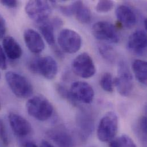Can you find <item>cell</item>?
<instances>
[{
	"instance_id": "obj_36",
	"label": "cell",
	"mask_w": 147,
	"mask_h": 147,
	"mask_svg": "<svg viewBox=\"0 0 147 147\" xmlns=\"http://www.w3.org/2000/svg\"><path fill=\"white\" fill-rule=\"evenodd\" d=\"M0 109H1V103H0Z\"/></svg>"
},
{
	"instance_id": "obj_7",
	"label": "cell",
	"mask_w": 147,
	"mask_h": 147,
	"mask_svg": "<svg viewBox=\"0 0 147 147\" xmlns=\"http://www.w3.org/2000/svg\"><path fill=\"white\" fill-rule=\"evenodd\" d=\"M57 41L63 51L73 54L77 52L82 45L81 36L76 31L70 29H64L59 34Z\"/></svg>"
},
{
	"instance_id": "obj_3",
	"label": "cell",
	"mask_w": 147,
	"mask_h": 147,
	"mask_svg": "<svg viewBox=\"0 0 147 147\" xmlns=\"http://www.w3.org/2000/svg\"><path fill=\"white\" fill-rule=\"evenodd\" d=\"M119 129V119L114 112L107 113L100 120L97 130L98 140L102 142H109L115 139Z\"/></svg>"
},
{
	"instance_id": "obj_38",
	"label": "cell",
	"mask_w": 147,
	"mask_h": 147,
	"mask_svg": "<svg viewBox=\"0 0 147 147\" xmlns=\"http://www.w3.org/2000/svg\"><path fill=\"white\" fill-rule=\"evenodd\" d=\"M0 78H1V75H0Z\"/></svg>"
},
{
	"instance_id": "obj_26",
	"label": "cell",
	"mask_w": 147,
	"mask_h": 147,
	"mask_svg": "<svg viewBox=\"0 0 147 147\" xmlns=\"http://www.w3.org/2000/svg\"><path fill=\"white\" fill-rule=\"evenodd\" d=\"M0 141L3 147H7L9 144L8 132L3 120L0 119Z\"/></svg>"
},
{
	"instance_id": "obj_28",
	"label": "cell",
	"mask_w": 147,
	"mask_h": 147,
	"mask_svg": "<svg viewBox=\"0 0 147 147\" xmlns=\"http://www.w3.org/2000/svg\"><path fill=\"white\" fill-rule=\"evenodd\" d=\"M0 68L2 70L7 69L6 56L3 49V48L0 45Z\"/></svg>"
},
{
	"instance_id": "obj_20",
	"label": "cell",
	"mask_w": 147,
	"mask_h": 147,
	"mask_svg": "<svg viewBox=\"0 0 147 147\" xmlns=\"http://www.w3.org/2000/svg\"><path fill=\"white\" fill-rule=\"evenodd\" d=\"M132 69L138 81L144 85H147V62L142 60H135L132 63Z\"/></svg>"
},
{
	"instance_id": "obj_34",
	"label": "cell",
	"mask_w": 147,
	"mask_h": 147,
	"mask_svg": "<svg viewBox=\"0 0 147 147\" xmlns=\"http://www.w3.org/2000/svg\"><path fill=\"white\" fill-rule=\"evenodd\" d=\"M40 147H55L52 144H51L50 143H49L47 141L45 140H43L41 143V146Z\"/></svg>"
},
{
	"instance_id": "obj_11",
	"label": "cell",
	"mask_w": 147,
	"mask_h": 147,
	"mask_svg": "<svg viewBox=\"0 0 147 147\" xmlns=\"http://www.w3.org/2000/svg\"><path fill=\"white\" fill-rule=\"evenodd\" d=\"M8 119L13 132L18 137H26L32 132V127L30 123L21 115L10 112Z\"/></svg>"
},
{
	"instance_id": "obj_17",
	"label": "cell",
	"mask_w": 147,
	"mask_h": 147,
	"mask_svg": "<svg viewBox=\"0 0 147 147\" xmlns=\"http://www.w3.org/2000/svg\"><path fill=\"white\" fill-rule=\"evenodd\" d=\"M2 46L6 56L11 60H17L22 55V49L20 45L11 36L3 38Z\"/></svg>"
},
{
	"instance_id": "obj_16",
	"label": "cell",
	"mask_w": 147,
	"mask_h": 147,
	"mask_svg": "<svg viewBox=\"0 0 147 147\" xmlns=\"http://www.w3.org/2000/svg\"><path fill=\"white\" fill-rule=\"evenodd\" d=\"M116 15L120 24L126 28H131L136 23L135 13L131 7L127 5L119 6L116 10Z\"/></svg>"
},
{
	"instance_id": "obj_4",
	"label": "cell",
	"mask_w": 147,
	"mask_h": 147,
	"mask_svg": "<svg viewBox=\"0 0 147 147\" xmlns=\"http://www.w3.org/2000/svg\"><path fill=\"white\" fill-rule=\"evenodd\" d=\"M28 68L33 74H38L48 80L53 79L58 72V65L51 56L37 57L32 60Z\"/></svg>"
},
{
	"instance_id": "obj_29",
	"label": "cell",
	"mask_w": 147,
	"mask_h": 147,
	"mask_svg": "<svg viewBox=\"0 0 147 147\" xmlns=\"http://www.w3.org/2000/svg\"><path fill=\"white\" fill-rule=\"evenodd\" d=\"M0 3L4 6L10 9H14L18 6V2L15 0H1Z\"/></svg>"
},
{
	"instance_id": "obj_12",
	"label": "cell",
	"mask_w": 147,
	"mask_h": 147,
	"mask_svg": "<svg viewBox=\"0 0 147 147\" xmlns=\"http://www.w3.org/2000/svg\"><path fill=\"white\" fill-rule=\"evenodd\" d=\"M147 46V34L143 30H137L129 36L127 47L132 53L143 55L146 51Z\"/></svg>"
},
{
	"instance_id": "obj_22",
	"label": "cell",
	"mask_w": 147,
	"mask_h": 147,
	"mask_svg": "<svg viewBox=\"0 0 147 147\" xmlns=\"http://www.w3.org/2000/svg\"><path fill=\"white\" fill-rule=\"evenodd\" d=\"M100 84L103 90L108 92H113L114 90V79L110 73L103 74L100 78Z\"/></svg>"
},
{
	"instance_id": "obj_23",
	"label": "cell",
	"mask_w": 147,
	"mask_h": 147,
	"mask_svg": "<svg viewBox=\"0 0 147 147\" xmlns=\"http://www.w3.org/2000/svg\"><path fill=\"white\" fill-rule=\"evenodd\" d=\"M115 3L112 1H99L96 6V10L100 13H105L111 11L114 7Z\"/></svg>"
},
{
	"instance_id": "obj_37",
	"label": "cell",
	"mask_w": 147,
	"mask_h": 147,
	"mask_svg": "<svg viewBox=\"0 0 147 147\" xmlns=\"http://www.w3.org/2000/svg\"><path fill=\"white\" fill-rule=\"evenodd\" d=\"M0 147H2V146H0Z\"/></svg>"
},
{
	"instance_id": "obj_1",
	"label": "cell",
	"mask_w": 147,
	"mask_h": 147,
	"mask_svg": "<svg viewBox=\"0 0 147 147\" xmlns=\"http://www.w3.org/2000/svg\"><path fill=\"white\" fill-rule=\"evenodd\" d=\"M26 109L30 116L40 121L49 119L54 112L51 102L42 96H36L29 98L26 104Z\"/></svg>"
},
{
	"instance_id": "obj_5",
	"label": "cell",
	"mask_w": 147,
	"mask_h": 147,
	"mask_svg": "<svg viewBox=\"0 0 147 147\" xmlns=\"http://www.w3.org/2000/svg\"><path fill=\"white\" fill-rule=\"evenodd\" d=\"M25 10L29 17L39 24L48 20L52 12L51 3L47 1H30L26 3Z\"/></svg>"
},
{
	"instance_id": "obj_31",
	"label": "cell",
	"mask_w": 147,
	"mask_h": 147,
	"mask_svg": "<svg viewBox=\"0 0 147 147\" xmlns=\"http://www.w3.org/2000/svg\"><path fill=\"white\" fill-rule=\"evenodd\" d=\"M51 22L52 23L53 26L55 28H59V27H60L61 26H62L63 25V21L59 18H57V17H56V18H54L52 21H51Z\"/></svg>"
},
{
	"instance_id": "obj_18",
	"label": "cell",
	"mask_w": 147,
	"mask_h": 147,
	"mask_svg": "<svg viewBox=\"0 0 147 147\" xmlns=\"http://www.w3.org/2000/svg\"><path fill=\"white\" fill-rule=\"evenodd\" d=\"M74 14L76 20L82 24L90 23L92 20V13L89 8L83 2L77 1L72 3Z\"/></svg>"
},
{
	"instance_id": "obj_25",
	"label": "cell",
	"mask_w": 147,
	"mask_h": 147,
	"mask_svg": "<svg viewBox=\"0 0 147 147\" xmlns=\"http://www.w3.org/2000/svg\"><path fill=\"white\" fill-rule=\"evenodd\" d=\"M138 132L141 136L142 139L146 143L147 140V121L146 116H144L140 117L138 123Z\"/></svg>"
},
{
	"instance_id": "obj_6",
	"label": "cell",
	"mask_w": 147,
	"mask_h": 147,
	"mask_svg": "<svg viewBox=\"0 0 147 147\" xmlns=\"http://www.w3.org/2000/svg\"><path fill=\"white\" fill-rule=\"evenodd\" d=\"M114 85L119 93L123 97L129 96L132 92L133 76L124 61H121L119 64L118 76L114 79Z\"/></svg>"
},
{
	"instance_id": "obj_21",
	"label": "cell",
	"mask_w": 147,
	"mask_h": 147,
	"mask_svg": "<svg viewBox=\"0 0 147 147\" xmlns=\"http://www.w3.org/2000/svg\"><path fill=\"white\" fill-rule=\"evenodd\" d=\"M98 51L100 55L106 61L110 63H113L116 59V53L115 49L107 44H100Z\"/></svg>"
},
{
	"instance_id": "obj_8",
	"label": "cell",
	"mask_w": 147,
	"mask_h": 147,
	"mask_svg": "<svg viewBox=\"0 0 147 147\" xmlns=\"http://www.w3.org/2000/svg\"><path fill=\"white\" fill-rule=\"evenodd\" d=\"M72 69L77 76L83 78H90L96 72L92 58L85 52L80 54L74 59L72 63Z\"/></svg>"
},
{
	"instance_id": "obj_24",
	"label": "cell",
	"mask_w": 147,
	"mask_h": 147,
	"mask_svg": "<svg viewBox=\"0 0 147 147\" xmlns=\"http://www.w3.org/2000/svg\"><path fill=\"white\" fill-rule=\"evenodd\" d=\"M56 89L57 93H59V96H61V97L67 100L68 101H69L70 103H71L74 105H76L77 102L72 97L70 91L68 89H67L65 86H64L61 84H57L56 85Z\"/></svg>"
},
{
	"instance_id": "obj_9",
	"label": "cell",
	"mask_w": 147,
	"mask_h": 147,
	"mask_svg": "<svg viewBox=\"0 0 147 147\" xmlns=\"http://www.w3.org/2000/svg\"><path fill=\"white\" fill-rule=\"evenodd\" d=\"M93 36L97 40L112 43H117L120 36L115 26L107 21H99L95 23L92 28Z\"/></svg>"
},
{
	"instance_id": "obj_19",
	"label": "cell",
	"mask_w": 147,
	"mask_h": 147,
	"mask_svg": "<svg viewBox=\"0 0 147 147\" xmlns=\"http://www.w3.org/2000/svg\"><path fill=\"white\" fill-rule=\"evenodd\" d=\"M39 30L46 40L47 42L51 46L54 47L55 45V27L51 21L47 20L41 24H39Z\"/></svg>"
},
{
	"instance_id": "obj_10",
	"label": "cell",
	"mask_w": 147,
	"mask_h": 147,
	"mask_svg": "<svg viewBox=\"0 0 147 147\" xmlns=\"http://www.w3.org/2000/svg\"><path fill=\"white\" fill-rule=\"evenodd\" d=\"M69 91L76 102L88 104L92 103L94 99V92L92 86L85 81L74 82L71 85Z\"/></svg>"
},
{
	"instance_id": "obj_32",
	"label": "cell",
	"mask_w": 147,
	"mask_h": 147,
	"mask_svg": "<svg viewBox=\"0 0 147 147\" xmlns=\"http://www.w3.org/2000/svg\"><path fill=\"white\" fill-rule=\"evenodd\" d=\"M109 147H120L117 138H115L109 142Z\"/></svg>"
},
{
	"instance_id": "obj_13",
	"label": "cell",
	"mask_w": 147,
	"mask_h": 147,
	"mask_svg": "<svg viewBox=\"0 0 147 147\" xmlns=\"http://www.w3.org/2000/svg\"><path fill=\"white\" fill-rule=\"evenodd\" d=\"M25 43L33 53L39 54L45 49V43L39 33L32 29H27L24 33Z\"/></svg>"
},
{
	"instance_id": "obj_33",
	"label": "cell",
	"mask_w": 147,
	"mask_h": 147,
	"mask_svg": "<svg viewBox=\"0 0 147 147\" xmlns=\"http://www.w3.org/2000/svg\"><path fill=\"white\" fill-rule=\"evenodd\" d=\"M22 147H38L33 142H30V141H28V142H25L23 146Z\"/></svg>"
},
{
	"instance_id": "obj_14",
	"label": "cell",
	"mask_w": 147,
	"mask_h": 147,
	"mask_svg": "<svg viewBox=\"0 0 147 147\" xmlns=\"http://www.w3.org/2000/svg\"><path fill=\"white\" fill-rule=\"evenodd\" d=\"M76 123L78 132L82 139H86L93 132L94 120L90 115L85 112H80L77 115Z\"/></svg>"
},
{
	"instance_id": "obj_2",
	"label": "cell",
	"mask_w": 147,
	"mask_h": 147,
	"mask_svg": "<svg viewBox=\"0 0 147 147\" xmlns=\"http://www.w3.org/2000/svg\"><path fill=\"white\" fill-rule=\"evenodd\" d=\"M5 78L10 90L17 97L27 98L32 95L33 86L25 76L15 72L9 71L6 74Z\"/></svg>"
},
{
	"instance_id": "obj_30",
	"label": "cell",
	"mask_w": 147,
	"mask_h": 147,
	"mask_svg": "<svg viewBox=\"0 0 147 147\" xmlns=\"http://www.w3.org/2000/svg\"><path fill=\"white\" fill-rule=\"evenodd\" d=\"M6 31V21L2 16L0 14V39L4 38Z\"/></svg>"
},
{
	"instance_id": "obj_15",
	"label": "cell",
	"mask_w": 147,
	"mask_h": 147,
	"mask_svg": "<svg viewBox=\"0 0 147 147\" xmlns=\"http://www.w3.org/2000/svg\"><path fill=\"white\" fill-rule=\"evenodd\" d=\"M47 135L58 147H74L73 137L65 130L61 129H51L47 132Z\"/></svg>"
},
{
	"instance_id": "obj_35",
	"label": "cell",
	"mask_w": 147,
	"mask_h": 147,
	"mask_svg": "<svg viewBox=\"0 0 147 147\" xmlns=\"http://www.w3.org/2000/svg\"><path fill=\"white\" fill-rule=\"evenodd\" d=\"M147 18H145L144 21V27H145V29H147Z\"/></svg>"
},
{
	"instance_id": "obj_27",
	"label": "cell",
	"mask_w": 147,
	"mask_h": 147,
	"mask_svg": "<svg viewBox=\"0 0 147 147\" xmlns=\"http://www.w3.org/2000/svg\"><path fill=\"white\" fill-rule=\"evenodd\" d=\"M117 139L120 147H138L134 141L127 135H123Z\"/></svg>"
}]
</instances>
